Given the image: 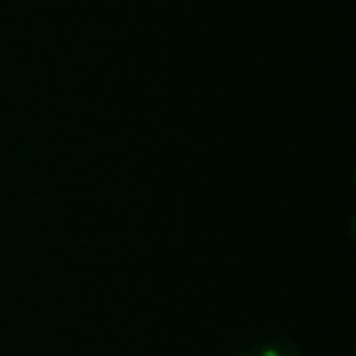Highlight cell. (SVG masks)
Wrapping results in <instances>:
<instances>
[{"label":"cell","instance_id":"6da1fadb","mask_svg":"<svg viewBox=\"0 0 356 356\" xmlns=\"http://www.w3.org/2000/svg\"><path fill=\"white\" fill-rule=\"evenodd\" d=\"M254 349L259 356H300L298 345L285 337L271 339L267 343H259Z\"/></svg>","mask_w":356,"mask_h":356},{"label":"cell","instance_id":"7a4b0ae2","mask_svg":"<svg viewBox=\"0 0 356 356\" xmlns=\"http://www.w3.org/2000/svg\"><path fill=\"white\" fill-rule=\"evenodd\" d=\"M236 356H254L252 352H241V353H238Z\"/></svg>","mask_w":356,"mask_h":356}]
</instances>
